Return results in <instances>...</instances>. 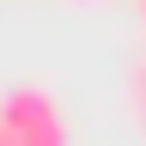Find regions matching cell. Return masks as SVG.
Wrapping results in <instances>:
<instances>
[{
	"label": "cell",
	"mask_w": 146,
	"mask_h": 146,
	"mask_svg": "<svg viewBox=\"0 0 146 146\" xmlns=\"http://www.w3.org/2000/svg\"><path fill=\"white\" fill-rule=\"evenodd\" d=\"M0 122L12 128L18 146H67V116L49 85H18L0 98Z\"/></svg>",
	"instance_id": "1"
},
{
	"label": "cell",
	"mask_w": 146,
	"mask_h": 146,
	"mask_svg": "<svg viewBox=\"0 0 146 146\" xmlns=\"http://www.w3.org/2000/svg\"><path fill=\"white\" fill-rule=\"evenodd\" d=\"M0 146H18V140H12V128H6V122H0Z\"/></svg>",
	"instance_id": "2"
}]
</instances>
